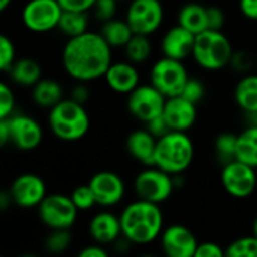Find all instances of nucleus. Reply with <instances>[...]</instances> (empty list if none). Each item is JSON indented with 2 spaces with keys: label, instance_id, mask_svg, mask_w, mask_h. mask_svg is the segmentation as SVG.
<instances>
[{
  "label": "nucleus",
  "instance_id": "nucleus-31",
  "mask_svg": "<svg viewBox=\"0 0 257 257\" xmlns=\"http://www.w3.org/2000/svg\"><path fill=\"white\" fill-rule=\"evenodd\" d=\"M227 257H257V236H242L235 239L226 248Z\"/></svg>",
  "mask_w": 257,
  "mask_h": 257
},
{
  "label": "nucleus",
  "instance_id": "nucleus-4",
  "mask_svg": "<svg viewBox=\"0 0 257 257\" xmlns=\"http://www.w3.org/2000/svg\"><path fill=\"white\" fill-rule=\"evenodd\" d=\"M194 154V143L185 131H170L157 140L154 166L178 176L193 164Z\"/></svg>",
  "mask_w": 257,
  "mask_h": 257
},
{
  "label": "nucleus",
  "instance_id": "nucleus-41",
  "mask_svg": "<svg viewBox=\"0 0 257 257\" xmlns=\"http://www.w3.org/2000/svg\"><path fill=\"white\" fill-rule=\"evenodd\" d=\"M146 125H148V130H149L157 139H160V137H163V136H166L167 133L172 131L170 126H169V123H167V120L164 119L163 114L158 116V117H155V119H152V120L148 122Z\"/></svg>",
  "mask_w": 257,
  "mask_h": 257
},
{
  "label": "nucleus",
  "instance_id": "nucleus-5",
  "mask_svg": "<svg viewBox=\"0 0 257 257\" xmlns=\"http://www.w3.org/2000/svg\"><path fill=\"white\" fill-rule=\"evenodd\" d=\"M233 45L223 30L208 29L196 35L193 59L206 71H220L230 65L233 57Z\"/></svg>",
  "mask_w": 257,
  "mask_h": 257
},
{
  "label": "nucleus",
  "instance_id": "nucleus-19",
  "mask_svg": "<svg viewBox=\"0 0 257 257\" xmlns=\"http://www.w3.org/2000/svg\"><path fill=\"white\" fill-rule=\"evenodd\" d=\"M104 80L113 92L119 95H128L140 84V74L136 68V63L130 60L113 62L107 69Z\"/></svg>",
  "mask_w": 257,
  "mask_h": 257
},
{
  "label": "nucleus",
  "instance_id": "nucleus-10",
  "mask_svg": "<svg viewBox=\"0 0 257 257\" xmlns=\"http://www.w3.org/2000/svg\"><path fill=\"white\" fill-rule=\"evenodd\" d=\"M166 101L167 98L154 84H139L128 93L126 107L137 120L148 123L163 114Z\"/></svg>",
  "mask_w": 257,
  "mask_h": 257
},
{
  "label": "nucleus",
  "instance_id": "nucleus-32",
  "mask_svg": "<svg viewBox=\"0 0 257 257\" xmlns=\"http://www.w3.org/2000/svg\"><path fill=\"white\" fill-rule=\"evenodd\" d=\"M71 242H72L71 229H54L45 238L44 245L47 251L57 254V253H63L65 250H68Z\"/></svg>",
  "mask_w": 257,
  "mask_h": 257
},
{
  "label": "nucleus",
  "instance_id": "nucleus-8",
  "mask_svg": "<svg viewBox=\"0 0 257 257\" xmlns=\"http://www.w3.org/2000/svg\"><path fill=\"white\" fill-rule=\"evenodd\" d=\"M78 208L72 202L71 196L60 193L47 194L38 206V215L41 223L50 230L71 229L78 217Z\"/></svg>",
  "mask_w": 257,
  "mask_h": 257
},
{
  "label": "nucleus",
  "instance_id": "nucleus-30",
  "mask_svg": "<svg viewBox=\"0 0 257 257\" xmlns=\"http://www.w3.org/2000/svg\"><path fill=\"white\" fill-rule=\"evenodd\" d=\"M236 142L238 134L233 133H221L215 139V154L223 166L236 160Z\"/></svg>",
  "mask_w": 257,
  "mask_h": 257
},
{
  "label": "nucleus",
  "instance_id": "nucleus-1",
  "mask_svg": "<svg viewBox=\"0 0 257 257\" xmlns=\"http://www.w3.org/2000/svg\"><path fill=\"white\" fill-rule=\"evenodd\" d=\"M111 50V45L96 32L87 30L78 36L68 38L62 50L63 69L77 83L104 78L113 63Z\"/></svg>",
  "mask_w": 257,
  "mask_h": 257
},
{
  "label": "nucleus",
  "instance_id": "nucleus-43",
  "mask_svg": "<svg viewBox=\"0 0 257 257\" xmlns=\"http://www.w3.org/2000/svg\"><path fill=\"white\" fill-rule=\"evenodd\" d=\"M241 14L251 21H257V0H239Z\"/></svg>",
  "mask_w": 257,
  "mask_h": 257
},
{
  "label": "nucleus",
  "instance_id": "nucleus-34",
  "mask_svg": "<svg viewBox=\"0 0 257 257\" xmlns=\"http://www.w3.org/2000/svg\"><path fill=\"white\" fill-rule=\"evenodd\" d=\"M15 60H17V53H15L14 41L9 36L2 35L0 36V69L8 72L12 68Z\"/></svg>",
  "mask_w": 257,
  "mask_h": 257
},
{
  "label": "nucleus",
  "instance_id": "nucleus-47",
  "mask_svg": "<svg viewBox=\"0 0 257 257\" xmlns=\"http://www.w3.org/2000/svg\"><path fill=\"white\" fill-rule=\"evenodd\" d=\"M11 3H12V0H0V11H6Z\"/></svg>",
  "mask_w": 257,
  "mask_h": 257
},
{
  "label": "nucleus",
  "instance_id": "nucleus-16",
  "mask_svg": "<svg viewBox=\"0 0 257 257\" xmlns=\"http://www.w3.org/2000/svg\"><path fill=\"white\" fill-rule=\"evenodd\" d=\"M90 188L95 193L96 203L99 206H116L122 202L125 196V182L123 179L111 170H102L95 173L89 181Z\"/></svg>",
  "mask_w": 257,
  "mask_h": 257
},
{
  "label": "nucleus",
  "instance_id": "nucleus-36",
  "mask_svg": "<svg viewBox=\"0 0 257 257\" xmlns=\"http://www.w3.org/2000/svg\"><path fill=\"white\" fill-rule=\"evenodd\" d=\"M15 110V95L12 87L2 81L0 83V119L9 117Z\"/></svg>",
  "mask_w": 257,
  "mask_h": 257
},
{
  "label": "nucleus",
  "instance_id": "nucleus-12",
  "mask_svg": "<svg viewBox=\"0 0 257 257\" xmlns=\"http://www.w3.org/2000/svg\"><path fill=\"white\" fill-rule=\"evenodd\" d=\"M221 185L229 196L247 199L257 188L256 169L239 160H233L223 166Z\"/></svg>",
  "mask_w": 257,
  "mask_h": 257
},
{
  "label": "nucleus",
  "instance_id": "nucleus-7",
  "mask_svg": "<svg viewBox=\"0 0 257 257\" xmlns=\"http://www.w3.org/2000/svg\"><path fill=\"white\" fill-rule=\"evenodd\" d=\"M175 190V176L157 166H146L134 179V191L137 199L152 203L166 202Z\"/></svg>",
  "mask_w": 257,
  "mask_h": 257
},
{
  "label": "nucleus",
  "instance_id": "nucleus-35",
  "mask_svg": "<svg viewBox=\"0 0 257 257\" xmlns=\"http://www.w3.org/2000/svg\"><path fill=\"white\" fill-rule=\"evenodd\" d=\"M117 3L119 0H96L90 11L93 12L96 20H99L101 23H105L108 20L116 18Z\"/></svg>",
  "mask_w": 257,
  "mask_h": 257
},
{
  "label": "nucleus",
  "instance_id": "nucleus-40",
  "mask_svg": "<svg viewBox=\"0 0 257 257\" xmlns=\"http://www.w3.org/2000/svg\"><path fill=\"white\" fill-rule=\"evenodd\" d=\"M230 65H232L236 71L245 72V71H248V69L251 68L253 59H251V56H250L247 51H235Z\"/></svg>",
  "mask_w": 257,
  "mask_h": 257
},
{
  "label": "nucleus",
  "instance_id": "nucleus-46",
  "mask_svg": "<svg viewBox=\"0 0 257 257\" xmlns=\"http://www.w3.org/2000/svg\"><path fill=\"white\" fill-rule=\"evenodd\" d=\"M9 143V126L6 119H0V145L6 146Z\"/></svg>",
  "mask_w": 257,
  "mask_h": 257
},
{
  "label": "nucleus",
  "instance_id": "nucleus-48",
  "mask_svg": "<svg viewBox=\"0 0 257 257\" xmlns=\"http://www.w3.org/2000/svg\"><path fill=\"white\" fill-rule=\"evenodd\" d=\"M253 235H256L257 236V217L256 220H254V223H253Z\"/></svg>",
  "mask_w": 257,
  "mask_h": 257
},
{
  "label": "nucleus",
  "instance_id": "nucleus-23",
  "mask_svg": "<svg viewBox=\"0 0 257 257\" xmlns=\"http://www.w3.org/2000/svg\"><path fill=\"white\" fill-rule=\"evenodd\" d=\"M11 75V80L18 86L33 87L41 78H42V68L41 65L30 57L17 59L12 65V68L8 71Z\"/></svg>",
  "mask_w": 257,
  "mask_h": 257
},
{
  "label": "nucleus",
  "instance_id": "nucleus-11",
  "mask_svg": "<svg viewBox=\"0 0 257 257\" xmlns=\"http://www.w3.org/2000/svg\"><path fill=\"white\" fill-rule=\"evenodd\" d=\"M125 20L134 33L152 35L164 20V8L161 0H130Z\"/></svg>",
  "mask_w": 257,
  "mask_h": 257
},
{
  "label": "nucleus",
  "instance_id": "nucleus-18",
  "mask_svg": "<svg viewBox=\"0 0 257 257\" xmlns=\"http://www.w3.org/2000/svg\"><path fill=\"white\" fill-rule=\"evenodd\" d=\"M194 42L196 35L188 29L182 27L181 24H176L164 33L161 39V53L163 56L184 60L193 56Z\"/></svg>",
  "mask_w": 257,
  "mask_h": 257
},
{
  "label": "nucleus",
  "instance_id": "nucleus-2",
  "mask_svg": "<svg viewBox=\"0 0 257 257\" xmlns=\"http://www.w3.org/2000/svg\"><path fill=\"white\" fill-rule=\"evenodd\" d=\"M119 217L122 236L136 245L154 242L164 230V217L158 203L137 199L126 205Z\"/></svg>",
  "mask_w": 257,
  "mask_h": 257
},
{
  "label": "nucleus",
  "instance_id": "nucleus-3",
  "mask_svg": "<svg viewBox=\"0 0 257 257\" xmlns=\"http://www.w3.org/2000/svg\"><path fill=\"white\" fill-rule=\"evenodd\" d=\"M48 126L54 137L62 142L81 140L89 128L90 117L84 104L77 102L72 98L62 99L48 113Z\"/></svg>",
  "mask_w": 257,
  "mask_h": 257
},
{
  "label": "nucleus",
  "instance_id": "nucleus-20",
  "mask_svg": "<svg viewBox=\"0 0 257 257\" xmlns=\"http://www.w3.org/2000/svg\"><path fill=\"white\" fill-rule=\"evenodd\" d=\"M90 238L101 245L114 244L122 238V224L120 217H116L111 212L102 211L92 217L89 223Z\"/></svg>",
  "mask_w": 257,
  "mask_h": 257
},
{
  "label": "nucleus",
  "instance_id": "nucleus-22",
  "mask_svg": "<svg viewBox=\"0 0 257 257\" xmlns=\"http://www.w3.org/2000/svg\"><path fill=\"white\" fill-rule=\"evenodd\" d=\"M178 24L188 29L194 35L208 30V6L197 2L185 3L178 12Z\"/></svg>",
  "mask_w": 257,
  "mask_h": 257
},
{
  "label": "nucleus",
  "instance_id": "nucleus-37",
  "mask_svg": "<svg viewBox=\"0 0 257 257\" xmlns=\"http://www.w3.org/2000/svg\"><path fill=\"white\" fill-rule=\"evenodd\" d=\"M205 92H206L205 84L199 78H191L190 77L185 87H184V90H182V93H181V96H184L185 99H188V101H191V102H194L197 105L203 99Z\"/></svg>",
  "mask_w": 257,
  "mask_h": 257
},
{
  "label": "nucleus",
  "instance_id": "nucleus-6",
  "mask_svg": "<svg viewBox=\"0 0 257 257\" xmlns=\"http://www.w3.org/2000/svg\"><path fill=\"white\" fill-rule=\"evenodd\" d=\"M182 62L184 60L163 56L151 68V84H154L166 98L181 95L190 78L188 71Z\"/></svg>",
  "mask_w": 257,
  "mask_h": 257
},
{
  "label": "nucleus",
  "instance_id": "nucleus-9",
  "mask_svg": "<svg viewBox=\"0 0 257 257\" xmlns=\"http://www.w3.org/2000/svg\"><path fill=\"white\" fill-rule=\"evenodd\" d=\"M62 14L57 0H29L21 11V21L33 33H47L57 29Z\"/></svg>",
  "mask_w": 257,
  "mask_h": 257
},
{
  "label": "nucleus",
  "instance_id": "nucleus-44",
  "mask_svg": "<svg viewBox=\"0 0 257 257\" xmlns=\"http://www.w3.org/2000/svg\"><path fill=\"white\" fill-rule=\"evenodd\" d=\"M87 83H78L77 87L71 92V98L75 99L77 102H81V104H86L87 99H89V89L86 87Z\"/></svg>",
  "mask_w": 257,
  "mask_h": 257
},
{
  "label": "nucleus",
  "instance_id": "nucleus-13",
  "mask_svg": "<svg viewBox=\"0 0 257 257\" xmlns=\"http://www.w3.org/2000/svg\"><path fill=\"white\" fill-rule=\"evenodd\" d=\"M5 119L9 126V143L18 151L29 152L41 145L44 131L36 119L27 114H12Z\"/></svg>",
  "mask_w": 257,
  "mask_h": 257
},
{
  "label": "nucleus",
  "instance_id": "nucleus-25",
  "mask_svg": "<svg viewBox=\"0 0 257 257\" xmlns=\"http://www.w3.org/2000/svg\"><path fill=\"white\" fill-rule=\"evenodd\" d=\"M236 105L247 114H257V74L242 77L235 86Z\"/></svg>",
  "mask_w": 257,
  "mask_h": 257
},
{
  "label": "nucleus",
  "instance_id": "nucleus-21",
  "mask_svg": "<svg viewBox=\"0 0 257 257\" xmlns=\"http://www.w3.org/2000/svg\"><path fill=\"white\" fill-rule=\"evenodd\" d=\"M157 140L158 139L148 128L136 130L126 137V151L134 160H137L143 166H154Z\"/></svg>",
  "mask_w": 257,
  "mask_h": 257
},
{
  "label": "nucleus",
  "instance_id": "nucleus-42",
  "mask_svg": "<svg viewBox=\"0 0 257 257\" xmlns=\"http://www.w3.org/2000/svg\"><path fill=\"white\" fill-rule=\"evenodd\" d=\"M63 11H86L89 12L96 0H57Z\"/></svg>",
  "mask_w": 257,
  "mask_h": 257
},
{
  "label": "nucleus",
  "instance_id": "nucleus-26",
  "mask_svg": "<svg viewBox=\"0 0 257 257\" xmlns=\"http://www.w3.org/2000/svg\"><path fill=\"white\" fill-rule=\"evenodd\" d=\"M236 160L257 169V123H250L238 134Z\"/></svg>",
  "mask_w": 257,
  "mask_h": 257
},
{
  "label": "nucleus",
  "instance_id": "nucleus-27",
  "mask_svg": "<svg viewBox=\"0 0 257 257\" xmlns=\"http://www.w3.org/2000/svg\"><path fill=\"white\" fill-rule=\"evenodd\" d=\"M99 33L111 45V48H125V45L130 42V39L134 35L128 21L119 18H113L102 23Z\"/></svg>",
  "mask_w": 257,
  "mask_h": 257
},
{
  "label": "nucleus",
  "instance_id": "nucleus-15",
  "mask_svg": "<svg viewBox=\"0 0 257 257\" xmlns=\"http://www.w3.org/2000/svg\"><path fill=\"white\" fill-rule=\"evenodd\" d=\"M160 244L164 254L169 257H194L199 247L196 235L182 224L166 227L160 236Z\"/></svg>",
  "mask_w": 257,
  "mask_h": 257
},
{
  "label": "nucleus",
  "instance_id": "nucleus-38",
  "mask_svg": "<svg viewBox=\"0 0 257 257\" xmlns=\"http://www.w3.org/2000/svg\"><path fill=\"white\" fill-rule=\"evenodd\" d=\"M226 250L221 248L217 242L206 241V242H199V247L196 250L194 257H224Z\"/></svg>",
  "mask_w": 257,
  "mask_h": 257
},
{
  "label": "nucleus",
  "instance_id": "nucleus-45",
  "mask_svg": "<svg viewBox=\"0 0 257 257\" xmlns=\"http://www.w3.org/2000/svg\"><path fill=\"white\" fill-rule=\"evenodd\" d=\"M80 257H107L108 253L102 248V245H87L80 251Z\"/></svg>",
  "mask_w": 257,
  "mask_h": 257
},
{
  "label": "nucleus",
  "instance_id": "nucleus-33",
  "mask_svg": "<svg viewBox=\"0 0 257 257\" xmlns=\"http://www.w3.org/2000/svg\"><path fill=\"white\" fill-rule=\"evenodd\" d=\"M71 199L75 203V206L78 208V211H89L95 205H98L95 193H93V190L90 188L89 184L78 185L77 188H74L72 193H71Z\"/></svg>",
  "mask_w": 257,
  "mask_h": 257
},
{
  "label": "nucleus",
  "instance_id": "nucleus-49",
  "mask_svg": "<svg viewBox=\"0 0 257 257\" xmlns=\"http://www.w3.org/2000/svg\"><path fill=\"white\" fill-rule=\"evenodd\" d=\"M119 2H130V0H119Z\"/></svg>",
  "mask_w": 257,
  "mask_h": 257
},
{
  "label": "nucleus",
  "instance_id": "nucleus-29",
  "mask_svg": "<svg viewBox=\"0 0 257 257\" xmlns=\"http://www.w3.org/2000/svg\"><path fill=\"white\" fill-rule=\"evenodd\" d=\"M152 53V44L149 41L148 35H139L134 33L130 42L125 45V56L133 63H143L151 57Z\"/></svg>",
  "mask_w": 257,
  "mask_h": 257
},
{
  "label": "nucleus",
  "instance_id": "nucleus-14",
  "mask_svg": "<svg viewBox=\"0 0 257 257\" xmlns=\"http://www.w3.org/2000/svg\"><path fill=\"white\" fill-rule=\"evenodd\" d=\"M14 205L29 209L38 208L47 196V187L42 178L35 173H23L17 176L9 188Z\"/></svg>",
  "mask_w": 257,
  "mask_h": 257
},
{
  "label": "nucleus",
  "instance_id": "nucleus-24",
  "mask_svg": "<svg viewBox=\"0 0 257 257\" xmlns=\"http://www.w3.org/2000/svg\"><path fill=\"white\" fill-rule=\"evenodd\" d=\"M32 99L41 108H53L63 99V87L53 78H41L32 87Z\"/></svg>",
  "mask_w": 257,
  "mask_h": 257
},
{
  "label": "nucleus",
  "instance_id": "nucleus-28",
  "mask_svg": "<svg viewBox=\"0 0 257 257\" xmlns=\"http://www.w3.org/2000/svg\"><path fill=\"white\" fill-rule=\"evenodd\" d=\"M57 29L68 38L78 36L89 30V12L86 11H63Z\"/></svg>",
  "mask_w": 257,
  "mask_h": 257
},
{
  "label": "nucleus",
  "instance_id": "nucleus-17",
  "mask_svg": "<svg viewBox=\"0 0 257 257\" xmlns=\"http://www.w3.org/2000/svg\"><path fill=\"white\" fill-rule=\"evenodd\" d=\"M164 119L167 120L172 131H188L194 126L197 120V105L184 96H172L167 98L164 111Z\"/></svg>",
  "mask_w": 257,
  "mask_h": 257
},
{
  "label": "nucleus",
  "instance_id": "nucleus-39",
  "mask_svg": "<svg viewBox=\"0 0 257 257\" xmlns=\"http://www.w3.org/2000/svg\"><path fill=\"white\" fill-rule=\"evenodd\" d=\"M226 24V15L218 6H208V27L212 30H223Z\"/></svg>",
  "mask_w": 257,
  "mask_h": 257
}]
</instances>
